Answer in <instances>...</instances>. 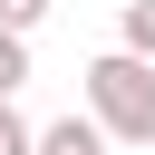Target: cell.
<instances>
[{"label": "cell", "instance_id": "6da1fadb", "mask_svg": "<svg viewBox=\"0 0 155 155\" xmlns=\"http://www.w3.org/2000/svg\"><path fill=\"white\" fill-rule=\"evenodd\" d=\"M87 126L107 145H155V68L126 58V48L87 58Z\"/></svg>", "mask_w": 155, "mask_h": 155}, {"label": "cell", "instance_id": "7a4b0ae2", "mask_svg": "<svg viewBox=\"0 0 155 155\" xmlns=\"http://www.w3.org/2000/svg\"><path fill=\"white\" fill-rule=\"evenodd\" d=\"M39 155H107V136L87 116H58V126H39Z\"/></svg>", "mask_w": 155, "mask_h": 155}, {"label": "cell", "instance_id": "3957f363", "mask_svg": "<svg viewBox=\"0 0 155 155\" xmlns=\"http://www.w3.org/2000/svg\"><path fill=\"white\" fill-rule=\"evenodd\" d=\"M116 48L155 68V0H126V19H116Z\"/></svg>", "mask_w": 155, "mask_h": 155}, {"label": "cell", "instance_id": "277c9868", "mask_svg": "<svg viewBox=\"0 0 155 155\" xmlns=\"http://www.w3.org/2000/svg\"><path fill=\"white\" fill-rule=\"evenodd\" d=\"M19 87H29V39L0 29V97H19Z\"/></svg>", "mask_w": 155, "mask_h": 155}, {"label": "cell", "instance_id": "5b68a950", "mask_svg": "<svg viewBox=\"0 0 155 155\" xmlns=\"http://www.w3.org/2000/svg\"><path fill=\"white\" fill-rule=\"evenodd\" d=\"M0 155H39V126H29L10 97H0Z\"/></svg>", "mask_w": 155, "mask_h": 155}, {"label": "cell", "instance_id": "8992f818", "mask_svg": "<svg viewBox=\"0 0 155 155\" xmlns=\"http://www.w3.org/2000/svg\"><path fill=\"white\" fill-rule=\"evenodd\" d=\"M39 19H48V0H0V29H10V39H29Z\"/></svg>", "mask_w": 155, "mask_h": 155}]
</instances>
